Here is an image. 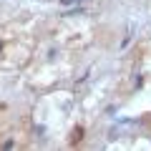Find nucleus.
Returning <instances> with one entry per match:
<instances>
[{
	"label": "nucleus",
	"mask_w": 151,
	"mask_h": 151,
	"mask_svg": "<svg viewBox=\"0 0 151 151\" xmlns=\"http://www.w3.org/2000/svg\"><path fill=\"white\" fill-rule=\"evenodd\" d=\"M81 134H83V129H76V131H73V139H70V141H81Z\"/></svg>",
	"instance_id": "f257e3e1"
}]
</instances>
